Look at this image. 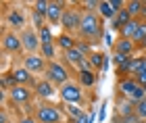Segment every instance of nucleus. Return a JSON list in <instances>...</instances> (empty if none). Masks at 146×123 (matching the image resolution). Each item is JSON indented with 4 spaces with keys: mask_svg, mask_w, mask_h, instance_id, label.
I'll list each match as a JSON object with an SVG mask.
<instances>
[{
    "mask_svg": "<svg viewBox=\"0 0 146 123\" xmlns=\"http://www.w3.org/2000/svg\"><path fill=\"white\" fill-rule=\"evenodd\" d=\"M21 48H23L21 38H19L17 34H13V31H4V36H2V50H4V52L15 54V52H19Z\"/></svg>",
    "mask_w": 146,
    "mask_h": 123,
    "instance_id": "0eeeda50",
    "label": "nucleus"
},
{
    "mask_svg": "<svg viewBox=\"0 0 146 123\" xmlns=\"http://www.w3.org/2000/svg\"><path fill=\"white\" fill-rule=\"evenodd\" d=\"M19 123H38V119H31V117H23Z\"/></svg>",
    "mask_w": 146,
    "mask_h": 123,
    "instance_id": "f704fd0d",
    "label": "nucleus"
},
{
    "mask_svg": "<svg viewBox=\"0 0 146 123\" xmlns=\"http://www.w3.org/2000/svg\"><path fill=\"white\" fill-rule=\"evenodd\" d=\"M9 96L13 102H27L31 98V90L27 86H15V88H11Z\"/></svg>",
    "mask_w": 146,
    "mask_h": 123,
    "instance_id": "9b49d317",
    "label": "nucleus"
},
{
    "mask_svg": "<svg viewBox=\"0 0 146 123\" xmlns=\"http://www.w3.org/2000/svg\"><path fill=\"white\" fill-rule=\"evenodd\" d=\"M88 61H90V65H92V69H100V67H104L107 56H104L102 52H92V54L88 56Z\"/></svg>",
    "mask_w": 146,
    "mask_h": 123,
    "instance_id": "4be33fe9",
    "label": "nucleus"
},
{
    "mask_svg": "<svg viewBox=\"0 0 146 123\" xmlns=\"http://www.w3.org/2000/svg\"><path fill=\"white\" fill-rule=\"evenodd\" d=\"M127 59H129V56H123V54L115 52V54H113V59H111V61H113V65H115V67L119 69V67H121V65H123L125 61H127Z\"/></svg>",
    "mask_w": 146,
    "mask_h": 123,
    "instance_id": "7c9ffc66",
    "label": "nucleus"
},
{
    "mask_svg": "<svg viewBox=\"0 0 146 123\" xmlns=\"http://www.w3.org/2000/svg\"><path fill=\"white\" fill-rule=\"evenodd\" d=\"M65 59H67V63H71V65H77V69H79L82 63L86 61V56L79 52L77 48H73V50H67V52H65Z\"/></svg>",
    "mask_w": 146,
    "mask_h": 123,
    "instance_id": "f3484780",
    "label": "nucleus"
},
{
    "mask_svg": "<svg viewBox=\"0 0 146 123\" xmlns=\"http://www.w3.org/2000/svg\"><path fill=\"white\" fill-rule=\"evenodd\" d=\"M48 6H50V2H46V0H38V2L34 4V13L46 17V15H48Z\"/></svg>",
    "mask_w": 146,
    "mask_h": 123,
    "instance_id": "a878e982",
    "label": "nucleus"
},
{
    "mask_svg": "<svg viewBox=\"0 0 146 123\" xmlns=\"http://www.w3.org/2000/svg\"><path fill=\"white\" fill-rule=\"evenodd\" d=\"M138 123H144V121H138Z\"/></svg>",
    "mask_w": 146,
    "mask_h": 123,
    "instance_id": "58836bf2",
    "label": "nucleus"
},
{
    "mask_svg": "<svg viewBox=\"0 0 146 123\" xmlns=\"http://www.w3.org/2000/svg\"><path fill=\"white\" fill-rule=\"evenodd\" d=\"M75 48H77V50H79V52H82L84 56L90 52V44H86V42H77V46H75ZM90 54H92V52H90Z\"/></svg>",
    "mask_w": 146,
    "mask_h": 123,
    "instance_id": "473e14b6",
    "label": "nucleus"
},
{
    "mask_svg": "<svg viewBox=\"0 0 146 123\" xmlns=\"http://www.w3.org/2000/svg\"><path fill=\"white\" fill-rule=\"evenodd\" d=\"M21 42H23V48L29 50V54H34L36 50L42 46V42H40V36L36 34V31H31V29H25V31H23Z\"/></svg>",
    "mask_w": 146,
    "mask_h": 123,
    "instance_id": "6e6552de",
    "label": "nucleus"
},
{
    "mask_svg": "<svg viewBox=\"0 0 146 123\" xmlns=\"http://www.w3.org/2000/svg\"><path fill=\"white\" fill-rule=\"evenodd\" d=\"M140 48H142V50H146V38H144V40L140 42Z\"/></svg>",
    "mask_w": 146,
    "mask_h": 123,
    "instance_id": "c9c22d12",
    "label": "nucleus"
},
{
    "mask_svg": "<svg viewBox=\"0 0 146 123\" xmlns=\"http://www.w3.org/2000/svg\"><path fill=\"white\" fill-rule=\"evenodd\" d=\"M115 52L123 54V56H131L136 52V42L134 40H125V38H119L115 42Z\"/></svg>",
    "mask_w": 146,
    "mask_h": 123,
    "instance_id": "f8f14e48",
    "label": "nucleus"
},
{
    "mask_svg": "<svg viewBox=\"0 0 146 123\" xmlns=\"http://www.w3.org/2000/svg\"><path fill=\"white\" fill-rule=\"evenodd\" d=\"M144 92H146V86H144Z\"/></svg>",
    "mask_w": 146,
    "mask_h": 123,
    "instance_id": "4c0bfd02",
    "label": "nucleus"
},
{
    "mask_svg": "<svg viewBox=\"0 0 146 123\" xmlns=\"http://www.w3.org/2000/svg\"><path fill=\"white\" fill-rule=\"evenodd\" d=\"M58 94H61V98L67 102V104H82L84 102V92L82 88L77 86V83H65V86H61V90H58Z\"/></svg>",
    "mask_w": 146,
    "mask_h": 123,
    "instance_id": "20e7f679",
    "label": "nucleus"
},
{
    "mask_svg": "<svg viewBox=\"0 0 146 123\" xmlns=\"http://www.w3.org/2000/svg\"><path fill=\"white\" fill-rule=\"evenodd\" d=\"M134 115H136V117L140 119V121H146V98H144V100H140V102L136 104Z\"/></svg>",
    "mask_w": 146,
    "mask_h": 123,
    "instance_id": "bb28decb",
    "label": "nucleus"
},
{
    "mask_svg": "<svg viewBox=\"0 0 146 123\" xmlns=\"http://www.w3.org/2000/svg\"><path fill=\"white\" fill-rule=\"evenodd\" d=\"M40 50H42V56L44 59H54V42H48V44H42L40 46Z\"/></svg>",
    "mask_w": 146,
    "mask_h": 123,
    "instance_id": "b1692460",
    "label": "nucleus"
},
{
    "mask_svg": "<svg viewBox=\"0 0 146 123\" xmlns=\"http://www.w3.org/2000/svg\"><path fill=\"white\" fill-rule=\"evenodd\" d=\"M36 94L42 96V98H50V96H54V86H52L48 79L38 81V83H36Z\"/></svg>",
    "mask_w": 146,
    "mask_h": 123,
    "instance_id": "2eb2a0df",
    "label": "nucleus"
},
{
    "mask_svg": "<svg viewBox=\"0 0 146 123\" xmlns=\"http://www.w3.org/2000/svg\"><path fill=\"white\" fill-rule=\"evenodd\" d=\"M142 6H144V2H140V0H131V2L125 4V9H127V13L131 15V19H136L142 13Z\"/></svg>",
    "mask_w": 146,
    "mask_h": 123,
    "instance_id": "5701e85b",
    "label": "nucleus"
},
{
    "mask_svg": "<svg viewBox=\"0 0 146 123\" xmlns=\"http://www.w3.org/2000/svg\"><path fill=\"white\" fill-rule=\"evenodd\" d=\"M142 15L146 17V2H144V6H142Z\"/></svg>",
    "mask_w": 146,
    "mask_h": 123,
    "instance_id": "e433bc0d",
    "label": "nucleus"
},
{
    "mask_svg": "<svg viewBox=\"0 0 146 123\" xmlns=\"http://www.w3.org/2000/svg\"><path fill=\"white\" fill-rule=\"evenodd\" d=\"M11 77L15 79L17 86H31V83H34V75H31V71H27L25 67H17V69H13Z\"/></svg>",
    "mask_w": 146,
    "mask_h": 123,
    "instance_id": "1a4fd4ad",
    "label": "nucleus"
},
{
    "mask_svg": "<svg viewBox=\"0 0 146 123\" xmlns=\"http://www.w3.org/2000/svg\"><path fill=\"white\" fill-rule=\"evenodd\" d=\"M6 21H9V25H13V27H23L25 25V19H23L19 9H13L9 15H6Z\"/></svg>",
    "mask_w": 146,
    "mask_h": 123,
    "instance_id": "dca6fc26",
    "label": "nucleus"
},
{
    "mask_svg": "<svg viewBox=\"0 0 146 123\" xmlns=\"http://www.w3.org/2000/svg\"><path fill=\"white\" fill-rule=\"evenodd\" d=\"M38 123H61V111L56 106H38L36 111Z\"/></svg>",
    "mask_w": 146,
    "mask_h": 123,
    "instance_id": "39448f33",
    "label": "nucleus"
},
{
    "mask_svg": "<svg viewBox=\"0 0 146 123\" xmlns=\"http://www.w3.org/2000/svg\"><path fill=\"white\" fill-rule=\"evenodd\" d=\"M119 90L123 92V96H125L129 102H136V104H138L140 100L146 98L144 88L134 79V77H125V79H121V81H119Z\"/></svg>",
    "mask_w": 146,
    "mask_h": 123,
    "instance_id": "f257e3e1",
    "label": "nucleus"
},
{
    "mask_svg": "<svg viewBox=\"0 0 146 123\" xmlns=\"http://www.w3.org/2000/svg\"><path fill=\"white\" fill-rule=\"evenodd\" d=\"M92 121H94V115H92V113H90V115L84 113L79 119H75V123H92Z\"/></svg>",
    "mask_w": 146,
    "mask_h": 123,
    "instance_id": "72a5a7b5",
    "label": "nucleus"
},
{
    "mask_svg": "<svg viewBox=\"0 0 146 123\" xmlns=\"http://www.w3.org/2000/svg\"><path fill=\"white\" fill-rule=\"evenodd\" d=\"M65 108H67V113L71 115L73 119H79V117H82V115H84V108H79L77 104H67Z\"/></svg>",
    "mask_w": 146,
    "mask_h": 123,
    "instance_id": "c85d7f7f",
    "label": "nucleus"
},
{
    "mask_svg": "<svg viewBox=\"0 0 146 123\" xmlns=\"http://www.w3.org/2000/svg\"><path fill=\"white\" fill-rule=\"evenodd\" d=\"M144 123H146V121H144Z\"/></svg>",
    "mask_w": 146,
    "mask_h": 123,
    "instance_id": "ea45409f",
    "label": "nucleus"
},
{
    "mask_svg": "<svg viewBox=\"0 0 146 123\" xmlns=\"http://www.w3.org/2000/svg\"><path fill=\"white\" fill-rule=\"evenodd\" d=\"M131 21H134V19H131V15L127 13V9H123V11H119L117 15H115V19L111 21V27H113V29H117V31H121L125 25L131 23Z\"/></svg>",
    "mask_w": 146,
    "mask_h": 123,
    "instance_id": "4468645a",
    "label": "nucleus"
},
{
    "mask_svg": "<svg viewBox=\"0 0 146 123\" xmlns=\"http://www.w3.org/2000/svg\"><path fill=\"white\" fill-rule=\"evenodd\" d=\"M38 36H40V42H42V44H48V42H52V31H50V27H48V25H44L42 29H38Z\"/></svg>",
    "mask_w": 146,
    "mask_h": 123,
    "instance_id": "393cba45",
    "label": "nucleus"
},
{
    "mask_svg": "<svg viewBox=\"0 0 146 123\" xmlns=\"http://www.w3.org/2000/svg\"><path fill=\"white\" fill-rule=\"evenodd\" d=\"M61 23L67 31H75V29L79 31V27H82V15L75 9H65V15L61 19Z\"/></svg>",
    "mask_w": 146,
    "mask_h": 123,
    "instance_id": "423d86ee",
    "label": "nucleus"
},
{
    "mask_svg": "<svg viewBox=\"0 0 146 123\" xmlns=\"http://www.w3.org/2000/svg\"><path fill=\"white\" fill-rule=\"evenodd\" d=\"M146 38V21H140V27H138L136 36H134V42H142Z\"/></svg>",
    "mask_w": 146,
    "mask_h": 123,
    "instance_id": "c756f323",
    "label": "nucleus"
},
{
    "mask_svg": "<svg viewBox=\"0 0 146 123\" xmlns=\"http://www.w3.org/2000/svg\"><path fill=\"white\" fill-rule=\"evenodd\" d=\"M23 67L31 71V73H38V71H44L46 67V63H44V56H40V54H27L23 59Z\"/></svg>",
    "mask_w": 146,
    "mask_h": 123,
    "instance_id": "9d476101",
    "label": "nucleus"
},
{
    "mask_svg": "<svg viewBox=\"0 0 146 123\" xmlns=\"http://www.w3.org/2000/svg\"><path fill=\"white\" fill-rule=\"evenodd\" d=\"M79 34H82L86 40H98L100 38V21L94 13H86L82 17V27H79Z\"/></svg>",
    "mask_w": 146,
    "mask_h": 123,
    "instance_id": "f03ea898",
    "label": "nucleus"
},
{
    "mask_svg": "<svg viewBox=\"0 0 146 123\" xmlns=\"http://www.w3.org/2000/svg\"><path fill=\"white\" fill-rule=\"evenodd\" d=\"M56 44H58V46H61V48L65 50V52H67V50H73V48L77 46V42L73 40V38H71L69 34H63V36H58Z\"/></svg>",
    "mask_w": 146,
    "mask_h": 123,
    "instance_id": "412c9836",
    "label": "nucleus"
},
{
    "mask_svg": "<svg viewBox=\"0 0 146 123\" xmlns=\"http://www.w3.org/2000/svg\"><path fill=\"white\" fill-rule=\"evenodd\" d=\"M98 13H100L104 19H111V21H113V19H115V15H117V13L113 11V6H111L109 0H100V2H98Z\"/></svg>",
    "mask_w": 146,
    "mask_h": 123,
    "instance_id": "6ab92c4d",
    "label": "nucleus"
},
{
    "mask_svg": "<svg viewBox=\"0 0 146 123\" xmlns=\"http://www.w3.org/2000/svg\"><path fill=\"white\" fill-rule=\"evenodd\" d=\"M46 79H48L52 86H65V83H69V71L63 67L61 63L56 61H50L48 63V69H46Z\"/></svg>",
    "mask_w": 146,
    "mask_h": 123,
    "instance_id": "7ed1b4c3",
    "label": "nucleus"
},
{
    "mask_svg": "<svg viewBox=\"0 0 146 123\" xmlns=\"http://www.w3.org/2000/svg\"><path fill=\"white\" fill-rule=\"evenodd\" d=\"M134 79H136V81L144 88V86H146V69H142L140 73H136V75H134Z\"/></svg>",
    "mask_w": 146,
    "mask_h": 123,
    "instance_id": "2f4dec72",
    "label": "nucleus"
},
{
    "mask_svg": "<svg viewBox=\"0 0 146 123\" xmlns=\"http://www.w3.org/2000/svg\"><path fill=\"white\" fill-rule=\"evenodd\" d=\"M138 27H140V21H136V19H134V21L127 23L121 31H119V34H121V38H125V40H134V36H136Z\"/></svg>",
    "mask_w": 146,
    "mask_h": 123,
    "instance_id": "a211bd4d",
    "label": "nucleus"
},
{
    "mask_svg": "<svg viewBox=\"0 0 146 123\" xmlns=\"http://www.w3.org/2000/svg\"><path fill=\"white\" fill-rule=\"evenodd\" d=\"M131 61H134V59H131V56H129V59H127V61H125V63L121 65V67L117 69V73L121 75L123 79H125V75H129V73H131Z\"/></svg>",
    "mask_w": 146,
    "mask_h": 123,
    "instance_id": "cd10ccee",
    "label": "nucleus"
},
{
    "mask_svg": "<svg viewBox=\"0 0 146 123\" xmlns=\"http://www.w3.org/2000/svg\"><path fill=\"white\" fill-rule=\"evenodd\" d=\"M79 83L84 88H92L96 83V73L94 71H79Z\"/></svg>",
    "mask_w": 146,
    "mask_h": 123,
    "instance_id": "aec40b11",
    "label": "nucleus"
},
{
    "mask_svg": "<svg viewBox=\"0 0 146 123\" xmlns=\"http://www.w3.org/2000/svg\"><path fill=\"white\" fill-rule=\"evenodd\" d=\"M63 15H65V2H50L46 19H48L50 23H58L63 19Z\"/></svg>",
    "mask_w": 146,
    "mask_h": 123,
    "instance_id": "ddd939ff",
    "label": "nucleus"
}]
</instances>
